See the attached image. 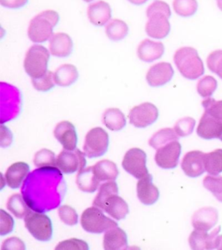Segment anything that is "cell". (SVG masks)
Returning <instances> with one entry per match:
<instances>
[{
  "label": "cell",
  "instance_id": "1",
  "mask_svg": "<svg viewBox=\"0 0 222 250\" xmlns=\"http://www.w3.org/2000/svg\"><path fill=\"white\" fill-rule=\"evenodd\" d=\"M21 193L32 210L45 213L60 206L66 193V184L58 167H41L28 175Z\"/></svg>",
  "mask_w": 222,
  "mask_h": 250
},
{
  "label": "cell",
  "instance_id": "2",
  "mask_svg": "<svg viewBox=\"0 0 222 250\" xmlns=\"http://www.w3.org/2000/svg\"><path fill=\"white\" fill-rule=\"evenodd\" d=\"M174 61L180 73L187 79L195 80L205 72L202 60L195 48H180L175 53Z\"/></svg>",
  "mask_w": 222,
  "mask_h": 250
},
{
  "label": "cell",
  "instance_id": "3",
  "mask_svg": "<svg viewBox=\"0 0 222 250\" xmlns=\"http://www.w3.org/2000/svg\"><path fill=\"white\" fill-rule=\"evenodd\" d=\"M59 13L47 10L31 20L28 27V37L33 43H43L53 35V29L59 23Z\"/></svg>",
  "mask_w": 222,
  "mask_h": 250
},
{
  "label": "cell",
  "instance_id": "4",
  "mask_svg": "<svg viewBox=\"0 0 222 250\" xmlns=\"http://www.w3.org/2000/svg\"><path fill=\"white\" fill-rule=\"evenodd\" d=\"M50 53L46 48L39 44H34L28 50L23 62V68L28 76L39 78L46 73Z\"/></svg>",
  "mask_w": 222,
  "mask_h": 250
},
{
  "label": "cell",
  "instance_id": "5",
  "mask_svg": "<svg viewBox=\"0 0 222 250\" xmlns=\"http://www.w3.org/2000/svg\"><path fill=\"white\" fill-rule=\"evenodd\" d=\"M81 225L86 232L93 234H101L118 227L117 223L104 215L101 208L96 206L88 208L82 212Z\"/></svg>",
  "mask_w": 222,
  "mask_h": 250
},
{
  "label": "cell",
  "instance_id": "6",
  "mask_svg": "<svg viewBox=\"0 0 222 250\" xmlns=\"http://www.w3.org/2000/svg\"><path fill=\"white\" fill-rule=\"evenodd\" d=\"M24 225L30 234L40 242H49L52 238L51 220L42 212L30 211L24 217Z\"/></svg>",
  "mask_w": 222,
  "mask_h": 250
},
{
  "label": "cell",
  "instance_id": "7",
  "mask_svg": "<svg viewBox=\"0 0 222 250\" xmlns=\"http://www.w3.org/2000/svg\"><path fill=\"white\" fill-rule=\"evenodd\" d=\"M21 99L19 90L13 86L1 83V124L15 119L19 116Z\"/></svg>",
  "mask_w": 222,
  "mask_h": 250
},
{
  "label": "cell",
  "instance_id": "8",
  "mask_svg": "<svg viewBox=\"0 0 222 250\" xmlns=\"http://www.w3.org/2000/svg\"><path fill=\"white\" fill-rule=\"evenodd\" d=\"M108 133L100 127L93 128L87 133L83 145V151L87 157L96 158L104 155L109 148Z\"/></svg>",
  "mask_w": 222,
  "mask_h": 250
},
{
  "label": "cell",
  "instance_id": "9",
  "mask_svg": "<svg viewBox=\"0 0 222 250\" xmlns=\"http://www.w3.org/2000/svg\"><path fill=\"white\" fill-rule=\"evenodd\" d=\"M122 168L137 179H141L149 175L147 168V155L138 148L129 149L125 154L121 163Z\"/></svg>",
  "mask_w": 222,
  "mask_h": 250
},
{
  "label": "cell",
  "instance_id": "10",
  "mask_svg": "<svg viewBox=\"0 0 222 250\" xmlns=\"http://www.w3.org/2000/svg\"><path fill=\"white\" fill-rule=\"evenodd\" d=\"M159 117V111L151 103H143L135 106L129 114V122L137 128H146L153 125Z\"/></svg>",
  "mask_w": 222,
  "mask_h": 250
},
{
  "label": "cell",
  "instance_id": "11",
  "mask_svg": "<svg viewBox=\"0 0 222 250\" xmlns=\"http://www.w3.org/2000/svg\"><path fill=\"white\" fill-rule=\"evenodd\" d=\"M85 154L76 148L64 149L57 157V167L64 174H73L85 168Z\"/></svg>",
  "mask_w": 222,
  "mask_h": 250
},
{
  "label": "cell",
  "instance_id": "12",
  "mask_svg": "<svg viewBox=\"0 0 222 250\" xmlns=\"http://www.w3.org/2000/svg\"><path fill=\"white\" fill-rule=\"evenodd\" d=\"M182 153V145L178 140L173 141L161 148H158L155 160L160 168L170 169L177 167Z\"/></svg>",
  "mask_w": 222,
  "mask_h": 250
},
{
  "label": "cell",
  "instance_id": "13",
  "mask_svg": "<svg viewBox=\"0 0 222 250\" xmlns=\"http://www.w3.org/2000/svg\"><path fill=\"white\" fill-rule=\"evenodd\" d=\"M174 74L175 71L169 62H158L149 68L146 79L149 85L160 87L170 82Z\"/></svg>",
  "mask_w": 222,
  "mask_h": 250
},
{
  "label": "cell",
  "instance_id": "14",
  "mask_svg": "<svg viewBox=\"0 0 222 250\" xmlns=\"http://www.w3.org/2000/svg\"><path fill=\"white\" fill-rule=\"evenodd\" d=\"M54 137L62 145L64 149L74 150L78 145V134L72 123L62 121L54 129Z\"/></svg>",
  "mask_w": 222,
  "mask_h": 250
},
{
  "label": "cell",
  "instance_id": "15",
  "mask_svg": "<svg viewBox=\"0 0 222 250\" xmlns=\"http://www.w3.org/2000/svg\"><path fill=\"white\" fill-rule=\"evenodd\" d=\"M221 231V227L216 228L210 234L207 231L195 229L192 232L188 242L192 250H204L216 249V238Z\"/></svg>",
  "mask_w": 222,
  "mask_h": 250
},
{
  "label": "cell",
  "instance_id": "16",
  "mask_svg": "<svg viewBox=\"0 0 222 250\" xmlns=\"http://www.w3.org/2000/svg\"><path fill=\"white\" fill-rule=\"evenodd\" d=\"M204 156L205 154L199 150L187 152L184 156L182 162V168L187 176L195 178L202 176L206 171L204 165Z\"/></svg>",
  "mask_w": 222,
  "mask_h": 250
},
{
  "label": "cell",
  "instance_id": "17",
  "mask_svg": "<svg viewBox=\"0 0 222 250\" xmlns=\"http://www.w3.org/2000/svg\"><path fill=\"white\" fill-rule=\"evenodd\" d=\"M145 31L153 39H165L170 32V23L167 16L164 14H153L148 17Z\"/></svg>",
  "mask_w": 222,
  "mask_h": 250
},
{
  "label": "cell",
  "instance_id": "18",
  "mask_svg": "<svg viewBox=\"0 0 222 250\" xmlns=\"http://www.w3.org/2000/svg\"><path fill=\"white\" fill-rule=\"evenodd\" d=\"M219 220L218 211L215 208L207 207L200 208L195 212L192 217V225L195 229L209 231L217 224Z\"/></svg>",
  "mask_w": 222,
  "mask_h": 250
},
{
  "label": "cell",
  "instance_id": "19",
  "mask_svg": "<svg viewBox=\"0 0 222 250\" xmlns=\"http://www.w3.org/2000/svg\"><path fill=\"white\" fill-rule=\"evenodd\" d=\"M137 197L145 205H153L158 201L160 192L158 188L153 184L151 175L144 176L138 181L137 185Z\"/></svg>",
  "mask_w": 222,
  "mask_h": 250
},
{
  "label": "cell",
  "instance_id": "20",
  "mask_svg": "<svg viewBox=\"0 0 222 250\" xmlns=\"http://www.w3.org/2000/svg\"><path fill=\"white\" fill-rule=\"evenodd\" d=\"M50 51L57 58H67L73 51V42L70 36L59 32L52 35L50 40Z\"/></svg>",
  "mask_w": 222,
  "mask_h": 250
},
{
  "label": "cell",
  "instance_id": "21",
  "mask_svg": "<svg viewBox=\"0 0 222 250\" xmlns=\"http://www.w3.org/2000/svg\"><path fill=\"white\" fill-rule=\"evenodd\" d=\"M164 51L163 43L145 39L137 48V56L143 62H151L161 59L164 54Z\"/></svg>",
  "mask_w": 222,
  "mask_h": 250
},
{
  "label": "cell",
  "instance_id": "22",
  "mask_svg": "<svg viewBox=\"0 0 222 250\" xmlns=\"http://www.w3.org/2000/svg\"><path fill=\"white\" fill-rule=\"evenodd\" d=\"M30 174V166L26 163L18 162L12 164L5 173V183L11 188H19Z\"/></svg>",
  "mask_w": 222,
  "mask_h": 250
},
{
  "label": "cell",
  "instance_id": "23",
  "mask_svg": "<svg viewBox=\"0 0 222 250\" xmlns=\"http://www.w3.org/2000/svg\"><path fill=\"white\" fill-rule=\"evenodd\" d=\"M111 7L104 1H98L88 7V18L90 23L97 26H102L111 19Z\"/></svg>",
  "mask_w": 222,
  "mask_h": 250
},
{
  "label": "cell",
  "instance_id": "24",
  "mask_svg": "<svg viewBox=\"0 0 222 250\" xmlns=\"http://www.w3.org/2000/svg\"><path fill=\"white\" fill-rule=\"evenodd\" d=\"M103 248L106 250L128 249V236L125 231L118 227L106 231L103 236Z\"/></svg>",
  "mask_w": 222,
  "mask_h": 250
},
{
  "label": "cell",
  "instance_id": "25",
  "mask_svg": "<svg viewBox=\"0 0 222 250\" xmlns=\"http://www.w3.org/2000/svg\"><path fill=\"white\" fill-rule=\"evenodd\" d=\"M102 210L105 211L111 217L119 221L127 216L129 214V208L128 203L124 200L118 195H114L106 200Z\"/></svg>",
  "mask_w": 222,
  "mask_h": 250
},
{
  "label": "cell",
  "instance_id": "26",
  "mask_svg": "<svg viewBox=\"0 0 222 250\" xmlns=\"http://www.w3.org/2000/svg\"><path fill=\"white\" fill-rule=\"evenodd\" d=\"M100 181L95 175L93 166L82 168L78 172L77 185L80 190L86 193H93L100 187Z\"/></svg>",
  "mask_w": 222,
  "mask_h": 250
},
{
  "label": "cell",
  "instance_id": "27",
  "mask_svg": "<svg viewBox=\"0 0 222 250\" xmlns=\"http://www.w3.org/2000/svg\"><path fill=\"white\" fill-rule=\"evenodd\" d=\"M78 79V70L73 64H62L55 71L56 84L62 87L72 85Z\"/></svg>",
  "mask_w": 222,
  "mask_h": 250
},
{
  "label": "cell",
  "instance_id": "28",
  "mask_svg": "<svg viewBox=\"0 0 222 250\" xmlns=\"http://www.w3.org/2000/svg\"><path fill=\"white\" fill-rule=\"evenodd\" d=\"M95 175L100 182L116 181L119 175L117 164L109 160H101L93 166Z\"/></svg>",
  "mask_w": 222,
  "mask_h": 250
},
{
  "label": "cell",
  "instance_id": "29",
  "mask_svg": "<svg viewBox=\"0 0 222 250\" xmlns=\"http://www.w3.org/2000/svg\"><path fill=\"white\" fill-rule=\"evenodd\" d=\"M103 124L112 131H119L126 126V117L121 109L109 108L105 110L102 117Z\"/></svg>",
  "mask_w": 222,
  "mask_h": 250
},
{
  "label": "cell",
  "instance_id": "30",
  "mask_svg": "<svg viewBox=\"0 0 222 250\" xmlns=\"http://www.w3.org/2000/svg\"><path fill=\"white\" fill-rule=\"evenodd\" d=\"M179 136L176 134V130L171 128H164L157 131L153 135L152 137L149 139L148 144L152 148L158 149L163 147L173 141H177Z\"/></svg>",
  "mask_w": 222,
  "mask_h": 250
},
{
  "label": "cell",
  "instance_id": "31",
  "mask_svg": "<svg viewBox=\"0 0 222 250\" xmlns=\"http://www.w3.org/2000/svg\"><path fill=\"white\" fill-rule=\"evenodd\" d=\"M6 206L8 210L11 211L17 218H24L31 209L25 202L23 195L20 194L11 195L8 199Z\"/></svg>",
  "mask_w": 222,
  "mask_h": 250
},
{
  "label": "cell",
  "instance_id": "32",
  "mask_svg": "<svg viewBox=\"0 0 222 250\" xmlns=\"http://www.w3.org/2000/svg\"><path fill=\"white\" fill-rule=\"evenodd\" d=\"M204 165L206 171L209 175L218 176L222 173V148L205 154Z\"/></svg>",
  "mask_w": 222,
  "mask_h": 250
},
{
  "label": "cell",
  "instance_id": "33",
  "mask_svg": "<svg viewBox=\"0 0 222 250\" xmlns=\"http://www.w3.org/2000/svg\"><path fill=\"white\" fill-rule=\"evenodd\" d=\"M129 33V26L124 21L121 20H113L109 21L106 26V35L110 40L118 42L124 39Z\"/></svg>",
  "mask_w": 222,
  "mask_h": 250
},
{
  "label": "cell",
  "instance_id": "34",
  "mask_svg": "<svg viewBox=\"0 0 222 250\" xmlns=\"http://www.w3.org/2000/svg\"><path fill=\"white\" fill-rule=\"evenodd\" d=\"M119 189L115 181H109L101 184L99 187V191L93 201V206L99 208L102 210L106 200L114 195H118Z\"/></svg>",
  "mask_w": 222,
  "mask_h": 250
},
{
  "label": "cell",
  "instance_id": "35",
  "mask_svg": "<svg viewBox=\"0 0 222 250\" xmlns=\"http://www.w3.org/2000/svg\"><path fill=\"white\" fill-rule=\"evenodd\" d=\"M173 7L176 14L188 18L195 15L198 10V3L196 0H174Z\"/></svg>",
  "mask_w": 222,
  "mask_h": 250
},
{
  "label": "cell",
  "instance_id": "36",
  "mask_svg": "<svg viewBox=\"0 0 222 250\" xmlns=\"http://www.w3.org/2000/svg\"><path fill=\"white\" fill-rule=\"evenodd\" d=\"M202 105L205 112H207L222 128V100L216 101L213 98H206L202 102Z\"/></svg>",
  "mask_w": 222,
  "mask_h": 250
},
{
  "label": "cell",
  "instance_id": "37",
  "mask_svg": "<svg viewBox=\"0 0 222 250\" xmlns=\"http://www.w3.org/2000/svg\"><path fill=\"white\" fill-rule=\"evenodd\" d=\"M217 87V80L212 76H206L203 77L197 83V91L202 98H208L215 93Z\"/></svg>",
  "mask_w": 222,
  "mask_h": 250
},
{
  "label": "cell",
  "instance_id": "38",
  "mask_svg": "<svg viewBox=\"0 0 222 250\" xmlns=\"http://www.w3.org/2000/svg\"><path fill=\"white\" fill-rule=\"evenodd\" d=\"M33 163L35 164L36 167L39 168L46 166L57 167V158L55 156V153L48 148H42L36 153Z\"/></svg>",
  "mask_w": 222,
  "mask_h": 250
},
{
  "label": "cell",
  "instance_id": "39",
  "mask_svg": "<svg viewBox=\"0 0 222 250\" xmlns=\"http://www.w3.org/2000/svg\"><path fill=\"white\" fill-rule=\"evenodd\" d=\"M203 186L222 203V176H207L203 180Z\"/></svg>",
  "mask_w": 222,
  "mask_h": 250
},
{
  "label": "cell",
  "instance_id": "40",
  "mask_svg": "<svg viewBox=\"0 0 222 250\" xmlns=\"http://www.w3.org/2000/svg\"><path fill=\"white\" fill-rule=\"evenodd\" d=\"M32 85L38 91L46 92L54 88L55 83L54 74L52 71H47L45 74L39 78L31 79Z\"/></svg>",
  "mask_w": 222,
  "mask_h": 250
},
{
  "label": "cell",
  "instance_id": "41",
  "mask_svg": "<svg viewBox=\"0 0 222 250\" xmlns=\"http://www.w3.org/2000/svg\"><path fill=\"white\" fill-rule=\"evenodd\" d=\"M195 120L192 117H184L180 119L175 125L174 129L181 137L189 136L195 129Z\"/></svg>",
  "mask_w": 222,
  "mask_h": 250
},
{
  "label": "cell",
  "instance_id": "42",
  "mask_svg": "<svg viewBox=\"0 0 222 250\" xmlns=\"http://www.w3.org/2000/svg\"><path fill=\"white\" fill-rule=\"evenodd\" d=\"M208 69L222 79V50L213 51L207 59Z\"/></svg>",
  "mask_w": 222,
  "mask_h": 250
},
{
  "label": "cell",
  "instance_id": "43",
  "mask_svg": "<svg viewBox=\"0 0 222 250\" xmlns=\"http://www.w3.org/2000/svg\"><path fill=\"white\" fill-rule=\"evenodd\" d=\"M59 215L62 223L69 226H74L78 223L77 211L69 205H62L59 208Z\"/></svg>",
  "mask_w": 222,
  "mask_h": 250
},
{
  "label": "cell",
  "instance_id": "44",
  "mask_svg": "<svg viewBox=\"0 0 222 250\" xmlns=\"http://www.w3.org/2000/svg\"><path fill=\"white\" fill-rule=\"evenodd\" d=\"M146 14H147V17H149L153 14H164L168 18H170L171 10H170L169 5L166 2L161 1V0H156L148 6Z\"/></svg>",
  "mask_w": 222,
  "mask_h": 250
},
{
  "label": "cell",
  "instance_id": "45",
  "mask_svg": "<svg viewBox=\"0 0 222 250\" xmlns=\"http://www.w3.org/2000/svg\"><path fill=\"white\" fill-rule=\"evenodd\" d=\"M56 250H88L89 246L88 243L82 240L72 238L59 242V245L56 247Z\"/></svg>",
  "mask_w": 222,
  "mask_h": 250
},
{
  "label": "cell",
  "instance_id": "46",
  "mask_svg": "<svg viewBox=\"0 0 222 250\" xmlns=\"http://www.w3.org/2000/svg\"><path fill=\"white\" fill-rule=\"evenodd\" d=\"M1 216H0V234L2 236L10 234L14 228V221L12 215H9L7 212L4 209H1Z\"/></svg>",
  "mask_w": 222,
  "mask_h": 250
},
{
  "label": "cell",
  "instance_id": "47",
  "mask_svg": "<svg viewBox=\"0 0 222 250\" xmlns=\"http://www.w3.org/2000/svg\"><path fill=\"white\" fill-rule=\"evenodd\" d=\"M1 250H25V245L22 240L18 237H11V238L5 240L3 242V245L1 247Z\"/></svg>",
  "mask_w": 222,
  "mask_h": 250
},
{
  "label": "cell",
  "instance_id": "48",
  "mask_svg": "<svg viewBox=\"0 0 222 250\" xmlns=\"http://www.w3.org/2000/svg\"><path fill=\"white\" fill-rule=\"evenodd\" d=\"M12 134L11 130L5 127L4 125H1V140H0V145L2 148L9 147L12 145Z\"/></svg>",
  "mask_w": 222,
  "mask_h": 250
},
{
  "label": "cell",
  "instance_id": "49",
  "mask_svg": "<svg viewBox=\"0 0 222 250\" xmlns=\"http://www.w3.org/2000/svg\"><path fill=\"white\" fill-rule=\"evenodd\" d=\"M29 0H0V4L9 9H20L27 4Z\"/></svg>",
  "mask_w": 222,
  "mask_h": 250
},
{
  "label": "cell",
  "instance_id": "50",
  "mask_svg": "<svg viewBox=\"0 0 222 250\" xmlns=\"http://www.w3.org/2000/svg\"><path fill=\"white\" fill-rule=\"evenodd\" d=\"M216 249L217 250H222V234L218 235L216 238Z\"/></svg>",
  "mask_w": 222,
  "mask_h": 250
},
{
  "label": "cell",
  "instance_id": "51",
  "mask_svg": "<svg viewBox=\"0 0 222 250\" xmlns=\"http://www.w3.org/2000/svg\"><path fill=\"white\" fill-rule=\"evenodd\" d=\"M131 4H136V5H141L144 4L148 0H128Z\"/></svg>",
  "mask_w": 222,
  "mask_h": 250
},
{
  "label": "cell",
  "instance_id": "52",
  "mask_svg": "<svg viewBox=\"0 0 222 250\" xmlns=\"http://www.w3.org/2000/svg\"><path fill=\"white\" fill-rule=\"evenodd\" d=\"M217 5H218L219 9L222 12V0H217Z\"/></svg>",
  "mask_w": 222,
  "mask_h": 250
},
{
  "label": "cell",
  "instance_id": "53",
  "mask_svg": "<svg viewBox=\"0 0 222 250\" xmlns=\"http://www.w3.org/2000/svg\"><path fill=\"white\" fill-rule=\"evenodd\" d=\"M84 2H87V3H90L91 1H94V0H83Z\"/></svg>",
  "mask_w": 222,
  "mask_h": 250
}]
</instances>
